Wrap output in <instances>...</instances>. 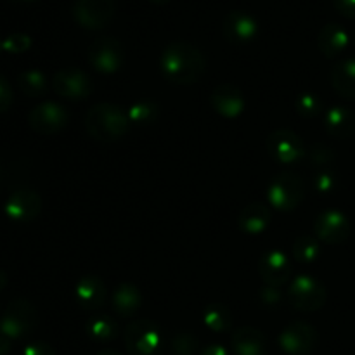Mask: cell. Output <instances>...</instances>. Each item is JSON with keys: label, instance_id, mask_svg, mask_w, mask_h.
<instances>
[{"label": "cell", "instance_id": "6da1fadb", "mask_svg": "<svg viewBox=\"0 0 355 355\" xmlns=\"http://www.w3.org/2000/svg\"><path fill=\"white\" fill-rule=\"evenodd\" d=\"M163 75L166 80L179 85H191L196 83L205 73L203 54L198 47L187 42H173L163 51L159 59Z\"/></svg>", "mask_w": 355, "mask_h": 355}, {"label": "cell", "instance_id": "7a4b0ae2", "mask_svg": "<svg viewBox=\"0 0 355 355\" xmlns=\"http://www.w3.org/2000/svg\"><path fill=\"white\" fill-rule=\"evenodd\" d=\"M85 128L99 142H116L128 134L130 120L121 107L110 103L96 104L85 116Z\"/></svg>", "mask_w": 355, "mask_h": 355}, {"label": "cell", "instance_id": "3957f363", "mask_svg": "<svg viewBox=\"0 0 355 355\" xmlns=\"http://www.w3.org/2000/svg\"><path fill=\"white\" fill-rule=\"evenodd\" d=\"M123 338L128 355H162L163 333L148 319H139L128 324Z\"/></svg>", "mask_w": 355, "mask_h": 355}, {"label": "cell", "instance_id": "277c9868", "mask_svg": "<svg viewBox=\"0 0 355 355\" xmlns=\"http://www.w3.org/2000/svg\"><path fill=\"white\" fill-rule=\"evenodd\" d=\"M37 324V311L24 298H17L7 305L0 319V333L9 340H21L30 335Z\"/></svg>", "mask_w": 355, "mask_h": 355}, {"label": "cell", "instance_id": "5b68a950", "mask_svg": "<svg viewBox=\"0 0 355 355\" xmlns=\"http://www.w3.org/2000/svg\"><path fill=\"white\" fill-rule=\"evenodd\" d=\"M267 198H269V203L276 210H295L305 198L304 180L293 172H281L270 182L269 191H267Z\"/></svg>", "mask_w": 355, "mask_h": 355}, {"label": "cell", "instance_id": "8992f818", "mask_svg": "<svg viewBox=\"0 0 355 355\" xmlns=\"http://www.w3.org/2000/svg\"><path fill=\"white\" fill-rule=\"evenodd\" d=\"M290 302L297 311L302 312H315L326 304V288L319 283L314 277L307 276H297L290 284Z\"/></svg>", "mask_w": 355, "mask_h": 355}, {"label": "cell", "instance_id": "52a82bcc", "mask_svg": "<svg viewBox=\"0 0 355 355\" xmlns=\"http://www.w3.org/2000/svg\"><path fill=\"white\" fill-rule=\"evenodd\" d=\"M116 0H76L73 17L87 30H103L113 21Z\"/></svg>", "mask_w": 355, "mask_h": 355}, {"label": "cell", "instance_id": "ba28073f", "mask_svg": "<svg viewBox=\"0 0 355 355\" xmlns=\"http://www.w3.org/2000/svg\"><path fill=\"white\" fill-rule=\"evenodd\" d=\"M87 54H89L90 64L104 75L116 73L125 61L123 45L113 37H101L94 40Z\"/></svg>", "mask_w": 355, "mask_h": 355}, {"label": "cell", "instance_id": "9c48e42d", "mask_svg": "<svg viewBox=\"0 0 355 355\" xmlns=\"http://www.w3.org/2000/svg\"><path fill=\"white\" fill-rule=\"evenodd\" d=\"M267 151L281 165H295L305 156V146L295 132L281 128L269 135Z\"/></svg>", "mask_w": 355, "mask_h": 355}, {"label": "cell", "instance_id": "30bf717a", "mask_svg": "<svg viewBox=\"0 0 355 355\" xmlns=\"http://www.w3.org/2000/svg\"><path fill=\"white\" fill-rule=\"evenodd\" d=\"M28 121H30V127L38 134L52 135L61 132L68 125L69 114L61 104L42 103L31 110Z\"/></svg>", "mask_w": 355, "mask_h": 355}, {"label": "cell", "instance_id": "8fae6325", "mask_svg": "<svg viewBox=\"0 0 355 355\" xmlns=\"http://www.w3.org/2000/svg\"><path fill=\"white\" fill-rule=\"evenodd\" d=\"M52 85L58 96L69 101L87 99L94 90L90 76L76 68H66L55 73Z\"/></svg>", "mask_w": 355, "mask_h": 355}, {"label": "cell", "instance_id": "7c38bea8", "mask_svg": "<svg viewBox=\"0 0 355 355\" xmlns=\"http://www.w3.org/2000/svg\"><path fill=\"white\" fill-rule=\"evenodd\" d=\"M318 342V333L309 322H291L279 336V345L288 355H309Z\"/></svg>", "mask_w": 355, "mask_h": 355}, {"label": "cell", "instance_id": "4fadbf2b", "mask_svg": "<svg viewBox=\"0 0 355 355\" xmlns=\"http://www.w3.org/2000/svg\"><path fill=\"white\" fill-rule=\"evenodd\" d=\"M315 238L328 245H340L350 234V222L342 211L326 210L315 218Z\"/></svg>", "mask_w": 355, "mask_h": 355}, {"label": "cell", "instance_id": "5bb4252c", "mask_svg": "<svg viewBox=\"0 0 355 355\" xmlns=\"http://www.w3.org/2000/svg\"><path fill=\"white\" fill-rule=\"evenodd\" d=\"M42 198L31 189H19L9 196L6 203V215L12 222H31L40 215Z\"/></svg>", "mask_w": 355, "mask_h": 355}, {"label": "cell", "instance_id": "9a60e30c", "mask_svg": "<svg viewBox=\"0 0 355 355\" xmlns=\"http://www.w3.org/2000/svg\"><path fill=\"white\" fill-rule=\"evenodd\" d=\"M224 35L232 44H248L259 35V23L245 10H232L224 19Z\"/></svg>", "mask_w": 355, "mask_h": 355}, {"label": "cell", "instance_id": "2e32d148", "mask_svg": "<svg viewBox=\"0 0 355 355\" xmlns=\"http://www.w3.org/2000/svg\"><path fill=\"white\" fill-rule=\"evenodd\" d=\"M260 276L266 281L267 286L279 288L288 283L291 276V263L286 253L279 252V250H272V252L266 253L260 260Z\"/></svg>", "mask_w": 355, "mask_h": 355}, {"label": "cell", "instance_id": "e0dca14e", "mask_svg": "<svg viewBox=\"0 0 355 355\" xmlns=\"http://www.w3.org/2000/svg\"><path fill=\"white\" fill-rule=\"evenodd\" d=\"M211 106L225 118H236L245 110V96L232 83H220L211 92Z\"/></svg>", "mask_w": 355, "mask_h": 355}, {"label": "cell", "instance_id": "ac0fdd59", "mask_svg": "<svg viewBox=\"0 0 355 355\" xmlns=\"http://www.w3.org/2000/svg\"><path fill=\"white\" fill-rule=\"evenodd\" d=\"M76 300L87 311H97L106 304L107 290L103 279L97 276H85L76 284Z\"/></svg>", "mask_w": 355, "mask_h": 355}, {"label": "cell", "instance_id": "d6986e66", "mask_svg": "<svg viewBox=\"0 0 355 355\" xmlns=\"http://www.w3.org/2000/svg\"><path fill=\"white\" fill-rule=\"evenodd\" d=\"M270 220H272V214L269 208L262 203H252L238 217V225L245 234L259 236L269 227Z\"/></svg>", "mask_w": 355, "mask_h": 355}, {"label": "cell", "instance_id": "ffe728a7", "mask_svg": "<svg viewBox=\"0 0 355 355\" xmlns=\"http://www.w3.org/2000/svg\"><path fill=\"white\" fill-rule=\"evenodd\" d=\"M232 350L236 355H266V336L252 326L236 329L232 335Z\"/></svg>", "mask_w": 355, "mask_h": 355}, {"label": "cell", "instance_id": "44dd1931", "mask_svg": "<svg viewBox=\"0 0 355 355\" xmlns=\"http://www.w3.org/2000/svg\"><path fill=\"white\" fill-rule=\"evenodd\" d=\"M318 45L326 58H338L349 45V33L336 23H328L319 31Z\"/></svg>", "mask_w": 355, "mask_h": 355}, {"label": "cell", "instance_id": "7402d4cb", "mask_svg": "<svg viewBox=\"0 0 355 355\" xmlns=\"http://www.w3.org/2000/svg\"><path fill=\"white\" fill-rule=\"evenodd\" d=\"M324 127L336 139H349L355 134V114L349 107L335 106L326 111Z\"/></svg>", "mask_w": 355, "mask_h": 355}, {"label": "cell", "instance_id": "603a6c76", "mask_svg": "<svg viewBox=\"0 0 355 355\" xmlns=\"http://www.w3.org/2000/svg\"><path fill=\"white\" fill-rule=\"evenodd\" d=\"M111 304H113L114 312L118 315H121V318H132L139 311V307H141L142 295L137 286H134L130 283H123L113 291Z\"/></svg>", "mask_w": 355, "mask_h": 355}, {"label": "cell", "instance_id": "cb8c5ba5", "mask_svg": "<svg viewBox=\"0 0 355 355\" xmlns=\"http://www.w3.org/2000/svg\"><path fill=\"white\" fill-rule=\"evenodd\" d=\"M331 85L340 96L355 99V59H345L333 68Z\"/></svg>", "mask_w": 355, "mask_h": 355}, {"label": "cell", "instance_id": "d4e9b609", "mask_svg": "<svg viewBox=\"0 0 355 355\" xmlns=\"http://www.w3.org/2000/svg\"><path fill=\"white\" fill-rule=\"evenodd\" d=\"M87 335L96 342H113L118 336V324L107 315H97V318L89 319L85 326Z\"/></svg>", "mask_w": 355, "mask_h": 355}, {"label": "cell", "instance_id": "484cf974", "mask_svg": "<svg viewBox=\"0 0 355 355\" xmlns=\"http://www.w3.org/2000/svg\"><path fill=\"white\" fill-rule=\"evenodd\" d=\"M17 82H19L21 92L28 97H42L47 92V78L38 69H28V71L21 73Z\"/></svg>", "mask_w": 355, "mask_h": 355}, {"label": "cell", "instance_id": "4316f807", "mask_svg": "<svg viewBox=\"0 0 355 355\" xmlns=\"http://www.w3.org/2000/svg\"><path fill=\"white\" fill-rule=\"evenodd\" d=\"M203 321L214 333H225L231 329L232 319L227 307L220 304H214L205 311Z\"/></svg>", "mask_w": 355, "mask_h": 355}, {"label": "cell", "instance_id": "83f0119b", "mask_svg": "<svg viewBox=\"0 0 355 355\" xmlns=\"http://www.w3.org/2000/svg\"><path fill=\"white\" fill-rule=\"evenodd\" d=\"M321 255V246L314 236H300L293 245L295 260L302 263H314Z\"/></svg>", "mask_w": 355, "mask_h": 355}, {"label": "cell", "instance_id": "f1b7e54d", "mask_svg": "<svg viewBox=\"0 0 355 355\" xmlns=\"http://www.w3.org/2000/svg\"><path fill=\"white\" fill-rule=\"evenodd\" d=\"M127 114L130 123L146 127V125H151L158 120L159 110L153 101H141V103L130 106V110H128Z\"/></svg>", "mask_w": 355, "mask_h": 355}, {"label": "cell", "instance_id": "f546056e", "mask_svg": "<svg viewBox=\"0 0 355 355\" xmlns=\"http://www.w3.org/2000/svg\"><path fill=\"white\" fill-rule=\"evenodd\" d=\"M321 107L322 104L321 101H319V97L311 92L300 94V96L297 97V101H295V110H297V113L300 114V116L305 118L318 116V114L321 113Z\"/></svg>", "mask_w": 355, "mask_h": 355}, {"label": "cell", "instance_id": "4dcf8cb0", "mask_svg": "<svg viewBox=\"0 0 355 355\" xmlns=\"http://www.w3.org/2000/svg\"><path fill=\"white\" fill-rule=\"evenodd\" d=\"M172 354L173 355H194L200 349V340L193 333H179L172 340Z\"/></svg>", "mask_w": 355, "mask_h": 355}, {"label": "cell", "instance_id": "1f68e13d", "mask_svg": "<svg viewBox=\"0 0 355 355\" xmlns=\"http://www.w3.org/2000/svg\"><path fill=\"white\" fill-rule=\"evenodd\" d=\"M309 162L315 168H322V166H328L335 162V151L333 148L326 144H315L312 146L311 151H309Z\"/></svg>", "mask_w": 355, "mask_h": 355}, {"label": "cell", "instance_id": "d6a6232c", "mask_svg": "<svg viewBox=\"0 0 355 355\" xmlns=\"http://www.w3.org/2000/svg\"><path fill=\"white\" fill-rule=\"evenodd\" d=\"M31 47V38L26 33H12L2 42V49L10 54H21Z\"/></svg>", "mask_w": 355, "mask_h": 355}, {"label": "cell", "instance_id": "836d02e7", "mask_svg": "<svg viewBox=\"0 0 355 355\" xmlns=\"http://www.w3.org/2000/svg\"><path fill=\"white\" fill-rule=\"evenodd\" d=\"M336 184H338L336 175L333 172H329V170H322L314 179L315 191L321 194H331L336 189Z\"/></svg>", "mask_w": 355, "mask_h": 355}, {"label": "cell", "instance_id": "e575fe53", "mask_svg": "<svg viewBox=\"0 0 355 355\" xmlns=\"http://www.w3.org/2000/svg\"><path fill=\"white\" fill-rule=\"evenodd\" d=\"M12 89H10L9 82L0 75V113H6L12 106Z\"/></svg>", "mask_w": 355, "mask_h": 355}, {"label": "cell", "instance_id": "d590c367", "mask_svg": "<svg viewBox=\"0 0 355 355\" xmlns=\"http://www.w3.org/2000/svg\"><path fill=\"white\" fill-rule=\"evenodd\" d=\"M260 298L266 305L269 307H277L281 304V293H279V288H274V286H266L262 288L260 291Z\"/></svg>", "mask_w": 355, "mask_h": 355}, {"label": "cell", "instance_id": "8d00e7d4", "mask_svg": "<svg viewBox=\"0 0 355 355\" xmlns=\"http://www.w3.org/2000/svg\"><path fill=\"white\" fill-rule=\"evenodd\" d=\"M23 355H55V350L49 343L35 342L24 347Z\"/></svg>", "mask_w": 355, "mask_h": 355}, {"label": "cell", "instance_id": "74e56055", "mask_svg": "<svg viewBox=\"0 0 355 355\" xmlns=\"http://www.w3.org/2000/svg\"><path fill=\"white\" fill-rule=\"evenodd\" d=\"M336 10L345 17L355 19V0H333Z\"/></svg>", "mask_w": 355, "mask_h": 355}, {"label": "cell", "instance_id": "f35d334b", "mask_svg": "<svg viewBox=\"0 0 355 355\" xmlns=\"http://www.w3.org/2000/svg\"><path fill=\"white\" fill-rule=\"evenodd\" d=\"M200 355H231V354H229L227 350H225L222 345H217V343H214V345L207 347V349H205Z\"/></svg>", "mask_w": 355, "mask_h": 355}, {"label": "cell", "instance_id": "ab89813d", "mask_svg": "<svg viewBox=\"0 0 355 355\" xmlns=\"http://www.w3.org/2000/svg\"><path fill=\"white\" fill-rule=\"evenodd\" d=\"M10 349H12V345H10V340L0 333V355H7L10 352Z\"/></svg>", "mask_w": 355, "mask_h": 355}, {"label": "cell", "instance_id": "60d3db41", "mask_svg": "<svg viewBox=\"0 0 355 355\" xmlns=\"http://www.w3.org/2000/svg\"><path fill=\"white\" fill-rule=\"evenodd\" d=\"M97 355H121V354H120V352H116V350L106 349V350H103V352H99Z\"/></svg>", "mask_w": 355, "mask_h": 355}, {"label": "cell", "instance_id": "b9f144b4", "mask_svg": "<svg viewBox=\"0 0 355 355\" xmlns=\"http://www.w3.org/2000/svg\"><path fill=\"white\" fill-rule=\"evenodd\" d=\"M6 284H7V276L3 272H0V290H3Z\"/></svg>", "mask_w": 355, "mask_h": 355}, {"label": "cell", "instance_id": "7bdbcfd3", "mask_svg": "<svg viewBox=\"0 0 355 355\" xmlns=\"http://www.w3.org/2000/svg\"><path fill=\"white\" fill-rule=\"evenodd\" d=\"M149 2H153V3H156V6H163V3H166V2H170V0H149Z\"/></svg>", "mask_w": 355, "mask_h": 355}, {"label": "cell", "instance_id": "ee69618b", "mask_svg": "<svg viewBox=\"0 0 355 355\" xmlns=\"http://www.w3.org/2000/svg\"><path fill=\"white\" fill-rule=\"evenodd\" d=\"M16 2H35V0H16Z\"/></svg>", "mask_w": 355, "mask_h": 355}, {"label": "cell", "instance_id": "f6af8a7d", "mask_svg": "<svg viewBox=\"0 0 355 355\" xmlns=\"http://www.w3.org/2000/svg\"><path fill=\"white\" fill-rule=\"evenodd\" d=\"M0 49H2V42H0Z\"/></svg>", "mask_w": 355, "mask_h": 355}, {"label": "cell", "instance_id": "bcb514c9", "mask_svg": "<svg viewBox=\"0 0 355 355\" xmlns=\"http://www.w3.org/2000/svg\"><path fill=\"white\" fill-rule=\"evenodd\" d=\"M354 44H355V33H354Z\"/></svg>", "mask_w": 355, "mask_h": 355}]
</instances>
